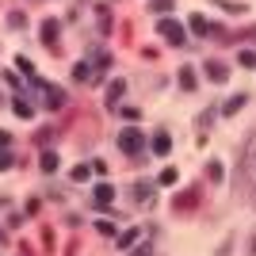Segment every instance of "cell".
<instances>
[{"mask_svg": "<svg viewBox=\"0 0 256 256\" xmlns=\"http://www.w3.org/2000/svg\"><path fill=\"white\" fill-rule=\"evenodd\" d=\"M73 180H88V165H77L73 169Z\"/></svg>", "mask_w": 256, "mask_h": 256, "instance_id": "16", "label": "cell"}, {"mask_svg": "<svg viewBox=\"0 0 256 256\" xmlns=\"http://www.w3.org/2000/svg\"><path fill=\"white\" fill-rule=\"evenodd\" d=\"M130 256H153V245H149V241H142V245H138V249H134Z\"/></svg>", "mask_w": 256, "mask_h": 256, "instance_id": "13", "label": "cell"}, {"mask_svg": "<svg viewBox=\"0 0 256 256\" xmlns=\"http://www.w3.org/2000/svg\"><path fill=\"white\" fill-rule=\"evenodd\" d=\"M153 8H157V12H169V8H172V0H157Z\"/></svg>", "mask_w": 256, "mask_h": 256, "instance_id": "17", "label": "cell"}, {"mask_svg": "<svg viewBox=\"0 0 256 256\" xmlns=\"http://www.w3.org/2000/svg\"><path fill=\"white\" fill-rule=\"evenodd\" d=\"M207 77H211V81H218V85H222V81H226V77H229V69H226V65H218V61H207Z\"/></svg>", "mask_w": 256, "mask_h": 256, "instance_id": "3", "label": "cell"}, {"mask_svg": "<svg viewBox=\"0 0 256 256\" xmlns=\"http://www.w3.org/2000/svg\"><path fill=\"white\" fill-rule=\"evenodd\" d=\"M119 96H127V85H123V81H115V85H111V96H107V103L115 107V103H119Z\"/></svg>", "mask_w": 256, "mask_h": 256, "instance_id": "5", "label": "cell"}, {"mask_svg": "<svg viewBox=\"0 0 256 256\" xmlns=\"http://www.w3.org/2000/svg\"><path fill=\"white\" fill-rule=\"evenodd\" d=\"M57 169V153H43V172H54Z\"/></svg>", "mask_w": 256, "mask_h": 256, "instance_id": "9", "label": "cell"}, {"mask_svg": "<svg viewBox=\"0 0 256 256\" xmlns=\"http://www.w3.org/2000/svg\"><path fill=\"white\" fill-rule=\"evenodd\" d=\"M119 145H123V153H142V134L134 127H127L123 134H119Z\"/></svg>", "mask_w": 256, "mask_h": 256, "instance_id": "1", "label": "cell"}, {"mask_svg": "<svg viewBox=\"0 0 256 256\" xmlns=\"http://www.w3.org/2000/svg\"><path fill=\"white\" fill-rule=\"evenodd\" d=\"M111 199H115V187L111 184H100V187H96V203H100V207H107Z\"/></svg>", "mask_w": 256, "mask_h": 256, "instance_id": "4", "label": "cell"}, {"mask_svg": "<svg viewBox=\"0 0 256 256\" xmlns=\"http://www.w3.org/2000/svg\"><path fill=\"white\" fill-rule=\"evenodd\" d=\"M249 256H256V233H253V241H249Z\"/></svg>", "mask_w": 256, "mask_h": 256, "instance_id": "19", "label": "cell"}, {"mask_svg": "<svg viewBox=\"0 0 256 256\" xmlns=\"http://www.w3.org/2000/svg\"><path fill=\"white\" fill-rule=\"evenodd\" d=\"M0 169H12V157H0Z\"/></svg>", "mask_w": 256, "mask_h": 256, "instance_id": "18", "label": "cell"}, {"mask_svg": "<svg viewBox=\"0 0 256 256\" xmlns=\"http://www.w3.org/2000/svg\"><path fill=\"white\" fill-rule=\"evenodd\" d=\"M187 23H191V31H199V35H203V31H207V19H203V15H191Z\"/></svg>", "mask_w": 256, "mask_h": 256, "instance_id": "10", "label": "cell"}, {"mask_svg": "<svg viewBox=\"0 0 256 256\" xmlns=\"http://www.w3.org/2000/svg\"><path fill=\"white\" fill-rule=\"evenodd\" d=\"M153 149H157V153H169V134H165V130L153 138Z\"/></svg>", "mask_w": 256, "mask_h": 256, "instance_id": "8", "label": "cell"}, {"mask_svg": "<svg viewBox=\"0 0 256 256\" xmlns=\"http://www.w3.org/2000/svg\"><path fill=\"white\" fill-rule=\"evenodd\" d=\"M180 85H184V88H195V73L184 69V73H180Z\"/></svg>", "mask_w": 256, "mask_h": 256, "instance_id": "11", "label": "cell"}, {"mask_svg": "<svg viewBox=\"0 0 256 256\" xmlns=\"http://www.w3.org/2000/svg\"><path fill=\"white\" fill-rule=\"evenodd\" d=\"M161 35H165V43H172V46H180L184 43V27H180V23H176V19H161Z\"/></svg>", "mask_w": 256, "mask_h": 256, "instance_id": "2", "label": "cell"}, {"mask_svg": "<svg viewBox=\"0 0 256 256\" xmlns=\"http://www.w3.org/2000/svg\"><path fill=\"white\" fill-rule=\"evenodd\" d=\"M134 241H138V229H130L127 237H119V249H127V245H134Z\"/></svg>", "mask_w": 256, "mask_h": 256, "instance_id": "14", "label": "cell"}, {"mask_svg": "<svg viewBox=\"0 0 256 256\" xmlns=\"http://www.w3.org/2000/svg\"><path fill=\"white\" fill-rule=\"evenodd\" d=\"M241 65H245V69H253V65H256V54H253V50H241Z\"/></svg>", "mask_w": 256, "mask_h": 256, "instance_id": "12", "label": "cell"}, {"mask_svg": "<svg viewBox=\"0 0 256 256\" xmlns=\"http://www.w3.org/2000/svg\"><path fill=\"white\" fill-rule=\"evenodd\" d=\"M161 184H176V169H165V172H161Z\"/></svg>", "mask_w": 256, "mask_h": 256, "instance_id": "15", "label": "cell"}, {"mask_svg": "<svg viewBox=\"0 0 256 256\" xmlns=\"http://www.w3.org/2000/svg\"><path fill=\"white\" fill-rule=\"evenodd\" d=\"M241 107H245V96H233V100H229L226 107H222V111H226V115H237Z\"/></svg>", "mask_w": 256, "mask_h": 256, "instance_id": "7", "label": "cell"}, {"mask_svg": "<svg viewBox=\"0 0 256 256\" xmlns=\"http://www.w3.org/2000/svg\"><path fill=\"white\" fill-rule=\"evenodd\" d=\"M15 115H19V119H31V115H35V107H31L27 100H15Z\"/></svg>", "mask_w": 256, "mask_h": 256, "instance_id": "6", "label": "cell"}, {"mask_svg": "<svg viewBox=\"0 0 256 256\" xmlns=\"http://www.w3.org/2000/svg\"><path fill=\"white\" fill-rule=\"evenodd\" d=\"M4 142H8V134H0V145H4Z\"/></svg>", "mask_w": 256, "mask_h": 256, "instance_id": "20", "label": "cell"}]
</instances>
